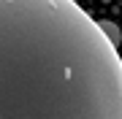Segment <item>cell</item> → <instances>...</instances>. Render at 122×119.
<instances>
[{"label":"cell","instance_id":"7a4b0ae2","mask_svg":"<svg viewBox=\"0 0 122 119\" xmlns=\"http://www.w3.org/2000/svg\"><path fill=\"white\" fill-rule=\"evenodd\" d=\"M95 22H98L100 30H103V35L109 38L114 46H119V41H122V30H119V27L114 24V22H109V19H95Z\"/></svg>","mask_w":122,"mask_h":119},{"label":"cell","instance_id":"6da1fadb","mask_svg":"<svg viewBox=\"0 0 122 119\" xmlns=\"http://www.w3.org/2000/svg\"><path fill=\"white\" fill-rule=\"evenodd\" d=\"M0 119H122V57L76 0H0Z\"/></svg>","mask_w":122,"mask_h":119}]
</instances>
